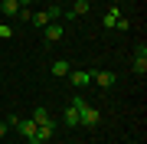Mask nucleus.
<instances>
[{
	"instance_id": "obj_1",
	"label": "nucleus",
	"mask_w": 147,
	"mask_h": 144,
	"mask_svg": "<svg viewBox=\"0 0 147 144\" xmlns=\"http://www.w3.org/2000/svg\"><path fill=\"white\" fill-rule=\"evenodd\" d=\"M16 131L26 138V144H36V121H33V118H20V121H16Z\"/></svg>"
},
{
	"instance_id": "obj_2",
	"label": "nucleus",
	"mask_w": 147,
	"mask_h": 144,
	"mask_svg": "<svg viewBox=\"0 0 147 144\" xmlns=\"http://www.w3.org/2000/svg\"><path fill=\"white\" fill-rule=\"evenodd\" d=\"M98 121H101V115H98V108H92L88 101H85V105L79 108V124H88V128H92V124H98Z\"/></svg>"
},
{
	"instance_id": "obj_3",
	"label": "nucleus",
	"mask_w": 147,
	"mask_h": 144,
	"mask_svg": "<svg viewBox=\"0 0 147 144\" xmlns=\"http://www.w3.org/2000/svg\"><path fill=\"white\" fill-rule=\"evenodd\" d=\"M20 10H23L20 0H0V16H3V20H7V16H10V20H16V16H20Z\"/></svg>"
},
{
	"instance_id": "obj_4",
	"label": "nucleus",
	"mask_w": 147,
	"mask_h": 144,
	"mask_svg": "<svg viewBox=\"0 0 147 144\" xmlns=\"http://www.w3.org/2000/svg\"><path fill=\"white\" fill-rule=\"evenodd\" d=\"M121 16H124V13H121V7H118V3H111V10H108L105 16H101V26H105V30H115Z\"/></svg>"
},
{
	"instance_id": "obj_5",
	"label": "nucleus",
	"mask_w": 147,
	"mask_h": 144,
	"mask_svg": "<svg viewBox=\"0 0 147 144\" xmlns=\"http://www.w3.org/2000/svg\"><path fill=\"white\" fill-rule=\"evenodd\" d=\"M53 134H56V124H53V121L36 124V144H49V141H53Z\"/></svg>"
},
{
	"instance_id": "obj_6",
	"label": "nucleus",
	"mask_w": 147,
	"mask_h": 144,
	"mask_svg": "<svg viewBox=\"0 0 147 144\" xmlns=\"http://www.w3.org/2000/svg\"><path fill=\"white\" fill-rule=\"evenodd\" d=\"M134 72H137V75L147 72V43H141L137 53H134Z\"/></svg>"
},
{
	"instance_id": "obj_7",
	"label": "nucleus",
	"mask_w": 147,
	"mask_h": 144,
	"mask_svg": "<svg viewBox=\"0 0 147 144\" xmlns=\"http://www.w3.org/2000/svg\"><path fill=\"white\" fill-rule=\"evenodd\" d=\"M69 79H72V89L79 92V89H85V85L92 82V72H88V69H82V72H69Z\"/></svg>"
},
{
	"instance_id": "obj_8",
	"label": "nucleus",
	"mask_w": 147,
	"mask_h": 144,
	"mask_svg": "<svg viewBox=\"0 0 147 144\" xmlns=\"http://www.w3.org/2000/svg\"><path fill=\"white\" fill-rule=\"evenodd\" d=\"M92 82H98L101 89H111V85H115V72H105V69H98V72H92Z\"/></svg>"
},
{
	"instance_id": "obj_9",
	"label": "nucleus",
	"mask_w": 147,
	"mask_h": 144,
	"mask_svg": "<svg viewBox=\"0 0 147 144\" xmlns=\"http://www.w3.org/2000/svg\"><path fill=\"white\" fill-rule=\"evenodd\" d=\"M42 33H46V43H59L65 30H62V23H49V26L42 30Z\"/></svg>"
},
{
	"instance_id": "obj_10",
	"label": "nucleus",
	"mask_w": 147,
	"mask_h": 144,
	"mask_svg": "<svg viewBox=\"0 0 147 144\" xmlns=\"http://www.w3.org/2000/svg\"><path fill=\"white\" fill-rule=\"evenodd\" d=\"M49 23H53V20H49V13H46V10H39V13H33V16H30V26H36V30H46Z\"/></svg>"
},
{
	"instance_id": "obj_11",
	"label": "nucleus",
	"mask_w": 147,
	"mask_h": 144,
	"mask_svg": "<svg viewBox=\"0 0 147 144\" xmlns=\"http://www.w3.org/2000/svg\"><path fill=\"white\" fill-rule=\"evenodd\" d=\"M49 72H53V75H59V79H62V75H69V72H72V66H69L65 59H56V62L49 66Z\"/></svg>"
},
{
	"instance_id": "obj_12",
	"label": "nucleus",
	"mask_w": 147,
	"mask_h": 144,
	"mask_svg": "<svg viewBox=\"0 0 147 144\" xmlns=\"http://www.w3.org/2000/svg\"><path fill=\"white\" fill-rule=\"evenodd\" d=\"M33 121H36V124H46V121H53V118H49V112H46V108H33Z\"/></svg>"
},
{
	"instance_id": "obj_13",
	"label": "nucleus",
	"mask_w": 147,
	"mask_h": 144,
	"mask_svg": "<svg viewBox=\"0 0 147 144\" xmlns=\"http://www.w3.org/2000/svg\"><path fill=\"white\" fill-rule=\"evenodd\" d=\"M62 121H65V124H79V108H72V105H69L65 112H62Z\"/></svg>"
},
{
	"instance_id": "obj_14",
	"label": "nucleus",
	"mask_w": 147,
	"mask_h": 144,
	"mask_svg": "<svg viewBox=\"0 0 147 144\" xmlns=\"http://www.w3.org/2000/svg\"><path fill=\"white\" fill-rule=\"evenodd\" d=\"M10 36H13V26L7 20H0V39H10Z\"/></svg>"
},
{
	"instance_id": "obj_15",
	"label": "nucleus",
	"mask_w": 147,
	"mask_h": 144,
	"mask_svg": "<svg viewBox=\"0 0 147 144\" xmlns=\"http://www.w3.org/2000/svg\"><path fill=\"white\" fill-rule=\"evenodd\" d=\"M46 13H49V20H62V7H59V3L46 7Z\"/></svg>"
},
{
	"instance_id": "obj_16",
	"label": "nucleus",
	"mask_w": 147,
	"mask_h": 144,
	"mask_svg": "<svg viewBox=\"0 0 147 144\" xmlns=\"http://www.w3.org/2000/svg\"><path fill=\"white\" fill-rule=\"evenodd\" d=\"M115 30H121V33H124V30H131V20H127V16H121V20H118V26Z\"/></svg>"
},
{
	"instance_id": "obj_17",
	"label": "nucleus",
	"mask_w": 147,
	"mask_h": 144,
	"mask_svg": "<svg viewBox=\"0 0 147 144\" xmlns=\"http://www.w3.org/2000/svg\"><path fill=\"white\" fill-rule=\"evenodd\" d=\"M7 128H10V124H7V121H0V138L7 134Z\"/></svg>"
},
{
	"instance_id": "obj_18",
	"label": "nucleus",
	"mask_w": 147,
	"mask_h": 144,
	"mask_svg": "<svg viewBox=\"0 0 147 144\" xmlns=\"http://www.w3.org/2000/svg\"><path fill=\"white\" fill-rule=\"evenodd\" d=\"M30 3H33V0H20V7H30Z\"/></svg>"
},
{
	"instance_id": "obj_19",
	"label": "nucleus",
	"mask_w": 147,
	"mask_h": 144,
	"mask_svg": "<svg viewBox=\"0 0 147 144\" xmlns=\"http://www.w3.org/2000/svg\"><path fill=\"white\" fill-rule=\"evenodd\" d=\"M108 3H121V0H108Z\"/></svg>"
},
{
	"instance_id": "obj_20",
	"label": "nucleus",
	"mask_w": 147,
	"mask_h": 144,
	"mask_svg": "<svg viewBox=\"0 0 147 144\" xmlns=\"http://www.w3.org/2000/svg\"><path fill=\"white\" fill-rule=\"evenodd\" d=\"M134 3H141V0H134Z\"/></svg>"
}]
</instances>
